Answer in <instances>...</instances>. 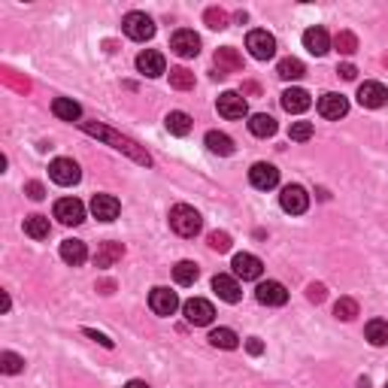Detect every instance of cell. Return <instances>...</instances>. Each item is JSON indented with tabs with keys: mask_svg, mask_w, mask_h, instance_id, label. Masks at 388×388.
<instances>
[{
	"mask_svg": "<svg viewBox=\"0 0 388 388\" xmlns=\"http://www.w3.org/2000/svg\"><path fill=\"white\" fill-rule=\"evenodd\" d=\"M83 125V131L85 134H91V137H100V140H107L112 149H119V152H125V155H131L137 161V164H152V158H149V152L146 149H140L134 140L131 137H121V134H116L112 128H107V125H95V121H79Z\"/></svg>",
	"mask_w": 388,
	"mask_h": 388,
	"instance_id": "obj_1",
	"label": "cell"
},
{
	"mask_svg": "<svg viewBox=\"0 0 388 388\" xmlns=\"http://www.w3.org/2000/svg\"><path fill=\"white\" fill-rule=\"evenodd\" d=\"M170 228L179 234V237H198L200 228H203V219L200 212L188 207V203H176V207L170 210Z\"/></svg>",
	"mask_w": 388,
	"mask_h": 388,
	"instance_id": "obj_2",
	"label": "cell"
},
{
	"mask_svg": "<svg viewBox=\"0 0 388 388\" xmlns=\"http://www.w3.org/2000/svg\"><path fill=\"white\" fill-rule=\"evenodd\" d=\"M121 28H125V34L131 40H137V43H146V40L155 37V22H152L146 13H128Z\"/></svg>",
	"mask_w": 388,
	"mask_h": 388,
	"instance_id": "obj_3",
	"label": "cell"
},
{
	"mask_svg": "<svg viewBox=\"0 0 388 388\" xmlns=\"http://www.w3.org/2000/svg\"><path fill=\"white\" fill-rule=\"evenodd\" d=\"M246 49L252 52V58L258 61H270L277 55V37L267 34V30H249L246 37Z\"/></svg>",
	"mask_w": 388,
	"mask_h": 388,
	"instance_id": "obj_4",
	"label": "cell"
},
{
	"mask_svg": "<svg viewBox=\"0 0 388 388\" xmlns=\"http://www.w3.org/2000/svg\"><path fill=\"white\" fill-rule=\"evenodd\" d=\"M49 176H52V182H58V186H76V182L83 179V170H79L73 158H55L52 164H49Z\"/></svg>",
	"mask_w": 388,
	"mask_h": 388,
	"instance_id": "obj_5",
	"label": "cell"
},
{
	"mask_svg": "<svg viewBox=\"0 0 388 388\" xmlns=\"http://www.w3.org/2000/svg\"><path fill=\"white\" fill-rule=\"evenodd\" d=\"M279 207L285 212H291V216H301V212L310 210V194L301 186H285L279 194Z\"/></svg>",
	"mask_w": 388,
	"mask_h": 388,
	"instance_id": "obj_6",
	"label": "cell"
},
{
	"mask_svg": "<svg viewBox=\"0 0 388 388\" xmlns=\"http://www.w3.org/2000/svg\"><path fill=\"white\" fill-rule=\"evenodd\" d=\"M249 182L258 191H270L279 186V170L267 164V161H258V164H252V170H249Z\"/></svg>",
	"mask_w": 388,
	"mask_h": 388,
	"instance_id": "obj_7",
	"label": "cell"
},
{
	"mask_svg": "<svg viewBox=\"0 0 388 388\" xmlns=\"http://www.w3.org/2000/svg\"><path fill=\"white\" fill-rule=\"evenodd\" d=\"M182 313H186L188 325H198V328L210 325V322H212V315H216L212 303H210V301H203V298H191V301H186V303H182Z\"/></svg>",
	"mask_w": 388,
	"mask_h": 388,
	"instance_id": "obj_8",
	"label": "cell"
},
{
	"mask_svg": "<svg viewBox=\"0 0 388 388\" xmlns=\"http://www.w3.org/2000/svg\"><path fill=\"white\" fill-rule=\"evenodd\" d=\"M55 219L61 224H83L85 222V207H83V200H76V198H61L55 203Z\"/></svg>",
	"mask_w": 388,
	"mask_h": 388,
	"instance_id": "obj_9",
	"label": "cell"
},
{
	"mask_svg": "<svg viewBox=\"0 0 388 388\" xmlns=\"http://www.w3.org/2000/svg\"><path fill=\"white\" fill-rule=\"evenodd\" d=\"M170 49L176 52L179 58H194L200 52V37L194 34V30H188V28H182V30H176V34L170 37Z\"/></svg>",
	"mask_w": 388,
	"mask_h": 388,
	"instance_id": "obj_10",
	"label": "cell"
},
{
	"mask_svg": "<svg viewBox=\"0 0 388 388\" xmlns=\"http://www.w3.org/2000/svg\"><path fill=\"white\" fill-rule=\"evenodd\" d=\"M216 79H224V76H231V73H240L243 70V58H240V52L237 49H231V46H224V49H219L216 52Z\"/></svg>",
	"mask_w": 388,
	"mask_h": 388,
	"instance_id": "obj_11",
	"label": "cell"
},
{
	"mask_svg": "<svg viewBox=\"0 0 388 388\" xmlns=\"http://www.w3.org/2000/svg\"><path fill=\"white\" fill-rule=\"evenodd\" d=\"M255 298H258V303H264V306H282L285 301H289V291H285L282 282L267 279V282H261L258 289H255Z\"/></svg>",
	"mask_w": 388,
	"mask_h": 388,
	"instance_id": "obj_12",
	"label": "cell"
},
{
	"mask_svg": "<svg viewBox=\"0 0 388 388\" xmlns=\"http://www.w3.org/2000/svg\"><path fill=\"white\" fill-rule=\"evenodd\" d=\"M91 212H95L97 222H116L121 212V203L112 194H95L91 198Z\"/></svg>",
	"mask_w": 388,
	"mask_h": 388,
	"instance_id": "obj_13",
	"label": "cell"
},
{
	"mask_svg": "<svg viewBox=\"0 0 388 388\" xmlns=\"http://www.w3.org/2000/svg\"><path fill=\"white\" fill-rule=\"evenodd\" d=\"M149 306L155 315H173L179 310V298H176V291H170V289H152Z\"/></svg>",
	"mask_w": 388,
	"mask_h": 388,
	"instance_id": "obj_14",
	"label": "cell"
},
{
	"mask_svg": "<svg viewBox=\"0 0 388 388\" xmlns=\"http://www.w3.org/2000/svg\"><path fill=\"white\" fill-rule=\"evenodd\" d=\"M137 70L143 76H161V73H167V61L161 52H155V49H146V52H140L137 55Z\"/></svg>",
	"mask_w": 388,
	"mask_h": 388,
	"instance_id": "obj_15",
	"label": "cell"
},
{
	"mask_svg": "<svg viewBox=\"0 0 388 388\" xmlns=\"http://www.w3.org/2000/svg\"><path fill=\"white\" fill-rule=\"evenodd\" d=\"M234 273H237L240 279H258L264 273V264H261L258 255L240 252V255H234Z\"/></svg>",
	"mask_w": 388,
	"mask_h": 388,
	"instance_id": "obj_16",
	"label": "cell"
},
{
	"mask_svg": "<svg viewBox=\"0 0 388 388\" xmlns=\"http://www.w3.org/2000/svg\"><path fill=\"white\" fill-rule=\"evenodd\" d=\"M219 112L224 119H243L249 112V107H246V97L243 95H237V91H224V95L219 97Z\"/></svg>",
	"mask_w": 388,
	"mask_h": 388,
	"instance_id": "obj_17",
	"label": "cell"
},
{
	"mask_svg": "<svg viewBox=\"0 0 388 388\" xmlns=\"http://www.w3.org/2000/svg\"><path fill=\"white\" fill-rule=\"evenodd\" d=\"M385 100H388V91L382 83H364L358 85V104L367 107V109H380L385 107Z\"/></svg>",
	"mask_w": 388,
	"mask_h": 388,
	"instance_id": "obj_18",
	"label": "cell"
},
{
	"mask_svg": "<svg viewBox=\"0 0 388 388\" xmlns=\"http://www.w3.org/2000/svg\"><path fill=\"white\" fill-rule=\"evenodd\" d=\"M212 291H216L224 303H237V301L243 298L240 282L234 279V277H228V273H219V277H212Z\"/></svg>",
	"mask_w": 388,
	"mask_h": 388,
	"instance_id": "obj_19",
	"label": "cell"
},
{
	"mask_svg": "<svg viewBox=\"0 0 388 388\" xmlns=\"http://www.w3.org/2000/svg\"><path fill=\"white\" fill-rule=\"evenodd\" d=\"M319 112L325 119H331V121H337V119H343L346 112H349V100H346L343 95H322L319 97Z\"/></svg>",
	"mask_w": 388,
	"mask_h": 388,
	"instance_id": "obj_20",
	"label": "cell"
},
{
	"mask_svg": "<svg viewBox=\"0 0 388 388\" xmlns=\"http://www.w3.org/2000/svg\"><path fill=\"white\" fill-rule=\"evenodd\" d=\"M303 46L310 49V52H313L315 58L328 55V49H331V37H328V30H325V28H306V30H303Z\"/></svg>",
	"mask_w": 388,
	"mask_h": 388,
	"instance_id": "obj_21",
	"label": "cell"
},
{
	"mask_svg": "<svg viewBox=\"0 0 388 388\" xmlns=\"http://www.w3.org/2000/svg\"><path fill=\"white\" fill-rule=\"evenodd\" d=\"M310 107H313V100H310V95H306L303 88H289V91H282V109H285V112L298 116V112H306Z\"/></svg>",
	"mask_w": 388,
	"mask_h": 388,
	"instance_id": "obj_22",
	"label": "cell"
},
{
	"mask_svg": "<svg viewBox=\"0 0 388 388\" xmlns=\"http://www.w3.org/2000/svg\"><path fill=\"white\" fill-rule=\"evenodd\" d=\"M121 255H125V246L121 243H100L97 252H95V264L97 267H112L116 261H121Z\"/></svg>",
	"mask_w": 388,
	"mask_h": 388,
	"instance_id": "obj_23",
	"label": "cell"
},
{
	"mask_svg": "<svg viewBox=\"0 0 388 388\" xmlns=\"http://www.w3.org/2000/svg\"><path fill=\"white\" fill-rule=\"evenodd\" d=\"M61 258H64L70 267H79V264H85L88 258V249L83 240H64L61 243Z\"/></svg>",
	"mask_w": 388,
	"mask_h": 388,
	"instance_id": "obj_24",
	"label": "cell"
},
{
	"mask_svg": "<svg viewBox=\"0 0 388 388\" xmlns=\"http://www.w3.org/2000/svg\"><path fill=\"white\" fill-rule=\"evenodd\" d=\"M52 112L61 121H79V119H83V107H79L73 97H55Z\"/></svg>",
	"mask_w": 388,
	"mask_h": 388,
	"instance_id": "obj_25",
	"label": "cell"
},
{
	"mask_svg": "<svg viewBox=\"0 0 388 388\" xmlns=\"http://www.w3.org/2000/svg\"><path fill=\"white\" fill-rule=\"evenodd\" d=\"M164 125H167V131L173 137H186L191 131V116H188V112H182V109H173L170 116L164 119Z\"/></svg>",
	"mask_w": 388,
	"mask_h": 388,
	"instance_id": "obj_26",
	"label": "cell"
},
{
	"mask_svg": "<svg viewBox=\"0 0 388 388\" xmlns=\"http://www.w3.org/2000/svg\"><path fill=\"white\" fill-rule=\"evenodd\" d=\"M249 131H252L255 137H261V140H264V137H273V134H277V119L258 112V116L249 119Z\"/></svg>",
	"mask_w": 388,
	"mask_h": 388,
	"instance_id": "obj_27",
	"label": "cell"
},
{
	"mask_svg": "<svg viewBox=\"0 0 388 388\" xmlns=\"http://www.w3.org/2000/svg\"><path fill=\"white\" fill-rule=\"evenodd\" d=\"M25 234L34 240H49V234H52V224H49L46 216H28L25 219Z\"/></svg>",
	"mask_w": 388,
	"mask_h": 388,
	"instance_id": "obj_28",
	"label": "cell"
},
{
	"mask_svg": "<svg viewBox=\"0 0 388 388\" xmlns=\"http://www.w3.org/2000/svg\"><path fill=\"white\" fill-rule=\"evenodd\" d=\"M207 149L212 152V155H231L234 140L228 134H222V131H210V134H207Z\"/></svg>",
	"mask_w": 388,
	"mask_h": 388,
	"instance_id": "obj_29",
	"label": "cell"
},
{
	"mask_svg": "<svg viewBox=\"0 0 388 388\" xmlns=\"http://www.w3.org/2000/svg\"><path fill=\"white\" fill-rule=\"evenodd\" d=\"M277 73L285 79V83H294V79H301L306 73V67H303V61H298V58H282Z\"/></svg>",
	"mask_w": 388,
	"mask_h": 388,
	"instance_id": "obj_30",
	"label": "cell"
},
{
	"mask_svg": "<svg viewBox=\"0 0 388 388\" xmlns=\"http://www.w3.org/2000/svg\"><path fill=\"white\" fill-rule=\"evenodd\" d=\"M200 277V270H198V264L194 261H179L176 267H173V279H176L179 285H194Z\"/></svg>",
	"mask_w": 388,
	"mask_h": 388,
	"instance_id": "obj_31",
	"label": "cell"
},
{
	"mask_svg": "<svg viewBox=\"0 0 388 388\" xmlns=\"http://www.w3.org/2000/svg\"><path fill=\"white\" fill-rule=\"evenodd\" d=\"M210 343L216 346V349H237L240 346V337L234 334L231 328H216L210 334Z\"/></svg>",
	"mask_w": 388,
	"mask_h": 388,
	"instance_id": "obj_32",
	"label": "cell"
},
{
	"mask_svg": "<svg viewBox=\"0 0 388 388\" xmlns=\"http://www.w3.org/2000/svg\"><path fill=\"white\" fill-rule=\"evenodd\" d=\"M364 334H367V340H370L373 346H388V322H382V319L367 322Z\"/></svg>",
	"mask_w": 388,
	"mask_h": 388,
	"instance_id": "obj_33",
	"label": "cell"
},
{
	"mask_svg": "<svg viewBox=\"0 0 388 388\" xmlns=\"http://www.w3.org/2000/svg\"><path fill=\"white\" fill-rule=\"evenodd\" d=\"M334 49L340 55H355L358 52V37H355L352 30H340V34L334 37Z\"/></svg>",
	"mask_w": 388,
	"mask_h": 388,
	"instance_id": "obj_34",
	"label": "cell"
},
{
	"mask_svg": "<svg viewBox=\"0 0 388 388\" xmlns=\"http://www.w3.org/2000/svg\"><path fill=\"white\" fill-rule=\"evenodd\" d=\"M170 85L179 88V91H188V88H194V73L186 67H173L170 70Z\"/></svg>",
	"mask_w": 388,
	"mask_h": 388,
	"instance_id": "obj_35",
	"label": "cell"
},
{
	"mask_svg": "<svg viewBox=\"0 0 388 388\" xmlns=\"http://www.w3.org/2000/svg\"><path fill=\"white\" fill-rule=\"evenodd\" d=\"M334 315H337V319H343V322H352L355 315H358V301L340 298V301L334 303Z\"/></svg>",
	"mask_w": 388,
	"mask_h": 388,
	"instance_id": "obj_36",
	"label": "cell"
},
{
	"mask_svg": "<svg viewBox=\"0 0 388 388\" xmlns=\"http://www.w3.org/2000/svg\"><path fill=\"white\" fill-rule=\"evenodd\" d=\"M0 370L9 373V376L22 373L25 370V358H22V355H16V352H4V355H0Z\"/></svg>",
	"mask_w": 388,
	"mask_h": 388,
	"instance_id": "obj_37",
	"label": "cell"
},
{
	"mask_svg": "<svg viewBox=\"0 0 388 388\" xmlns=\"http://www.w3.org/2000/svg\"><path fill=\"white\" fill-rule=\"evenodd\" d=\"M289 137H291L294 143H306V140L313 137V121H291Z\"/></svg>",
	"mask_w": 388,
	"mask_h": 388,
	"instance_id": "obj_38",
	"label": "cell"
},
{
	"mask_svg": "<svg viewBox=\"0 0 388 388\" xmlns=\"http://www.w3.org/2000/svg\"><path fill=\"white\" fill-rule=\"evenodd\" d=\"M203 18H207V28H212V30H224V28H228V13H224V9L212 6V9H207V16H203Z\"/></svg>",
	"mask_w": 388,
	"mask_h": 388,
	"instance_id": "obj_39",
	"label": "cell"
},
{
	"mask_svg": "<svg viewBox=\"0 0 388 388\" xmlns=\"http://www.w3.org/2000/svg\"><path fill=\"white\" fill-rule=\"evenodd\" d=\"M210 249L212 252H228L231 249V237L224 231H212L210 234Z\"/></svg>",
	"mask_w": 388,
	"mask_h": 388,
	"instance_id": "obj_40",
	"label": "cell"
},
{
	"mask_svg": "<svg viewBox=\"0 0 388 388\" xmlns=\"http://www.w3.org/2000/svg\"><path fill=\"white\" fill-rule=\"evenodd\" d=\"M325 298H328V291H325L322 282H313L310 289H306V301H310V303H322Z\"/></svg>",
	"mask_w": 388,
	"mask_h": 388,
	"instance_id": "obj_41",
	"label": "cell"
},
{
	"mask_svg": "<svg viewBox=\"0 0 388 388\" xmlns=\"http://www.w3.org/2000/svg\"><path fill=\"white\" fill-rule=\"evenodd\" d=\"M25 191H28V198H30V200H43V198H46V188H43V182H28V186H25Z\"/></svg>",
	"mask_w": 388,
	"mask_h": 388,
	"instance_id": "obj_42",
	"label": "cell"
},
{
	"mask_svg": "<svg viewBox=\"0 0 388 388\" xmlns=\"http://www.w3.org/2000/svg\"><path fill=\"white\" fill-rule=\"evenodd\" d=\"M85 334L91 337V340H97L100 346H104V349H112V340H109V337H104V334H97V331H91V328H88Z\"/></svg>",
	"mask_w": 388,
	"mask_h": 388,
	"instance_id": "obj_43",
	"label": "cell"
},
{
	"mask_svg": "<svg viewBox=\"0 0 388 388\" xmlns=\"http://www.w3.org/2000/svg\"><path fill=\"white\" fill-rule=\"evenodd\" d=\"M337 73H340L343 79H355V76H358V70H355L352 64H340V67H337Z\"/></svg>",
	"mask_w": 388,
	"mask_h": 388,
	"instance_id": "obj_44",
	"label": "cell"
},
{
	"mask_svg": "<svg viewBox=\"0 0 388 388\" xmlns=\"http://www.w3.org/2000/svg\"><path fill=\"white\" fill-rule=\"evenodd\" d=\"M246 349H249V355H261L264 352V343L258 340V337H252V340L246 343Z\"/></svg>",
	"mask_w": 388,
	"mask_h": 388,
	"instance_id": "obj_45",
	"label": "cell"
},
{
	"mask_svg": "<svg viewBox=\"0 0 388 388\" xmlns=\"http://www.w3.org/2000/svg\"><path fill=\"white\" fill-rule=\"evenodd\" d=\"M97 289H100V291H104V294H112V289H116V285H112L109 279H104V282H100V285H97Z\"/></svg>",
	"mask_w": 388,
	"mask_h": 388,
	"instance_id": "obj_46",
	"label": "cell"
},
{
	"mask_svg": "<svg viewBox=\"0 0 388 388\" xmlns=\"http://www.w3.org/2000/svg\"><path fill=\"white\" fill-rule=\"evenodd\" d=\"M125 388H149V385H146V382H143V380H131V382H128Z\"/></svg>",
	"mask_w": 388,
	"mask_h": 388,
	"instance_id": "obj_47",
	"label": "cell"
},
{
	"mask_svg": "<svg viewBox=\"0 0 388 388\" xmlns=\"http://www.w3.org/2000/svg\"><path fill=\"white\" fill-rule=\"evenodd\" d=\"M0 310H4V313L9 310V294H4V298H0Z\"/></svg>",
	"mask_w": 388,
	"mask_h": 388,
	"instance_id": "obj_48",
	"label": "cell"
},
{
	"mask_svg": "<svg viewBox=\"0 0 388 388\" xmlns=\"http://www.w3.org/2000/svg\"><path fill=\"white\" fill-rule=\"evenodd\" d=\"M385 388H388V385H385Z\"/></svg>",
	"mask_w": 388,
	"mask_h": 388,
	"instance_id": "obj_49",
	"label": "cell"
}]
</instances>
